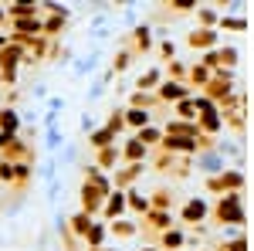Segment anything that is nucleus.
Returning a JSON list of instances; mask_svg holds the SVG:
<instances>
[{"instance_id": "1", "label": "nucleus", "mask_w": 254, "mask_h": 251, "mask_svg": "<svg viewBox=\"0 0 254 251\" xmlns=\"http://www.w3.org/2000/svg\"><path fill=\"white\" fill-rule=\"evenodd\" d=\"M217 224H234V228H241L244 224V207H241V193H224L220 200H217Z\"/></svg>"}, {"instance_id": "2", "label": "nucleus", "mask_w": 254, "mask_h": 251, "mask_svg": "<svg viewBox=\"0 0 254 251\" xmlns=\"http://www.w3.org/2000/svg\"><path fill=\"white\" fill-rule=\"evenodd\" d=\"M207 214H210V204H207L203 197H190V200L183 204V211H180V221L190 224V228H196L200 221H207Z\"/></svg>"}, {"instance_id": "3", "label": "nucleus", "mask_w": 254, "mask_h": 251, "mask_svg": "<svg viewBox=\"0 0 254 251\" xmlns=\"http://www.w3.org/2000/svg\"><path fill=\"white\" fill-rule=\"evenodd\" d=\"M244 187V173L241 170H224L220 176H210L207 180V190H231V193H241Z\"/></svg>"}, {"instance_id": "4", "label": "nucleus", "mask_w": 254, "mask_h": 251, "mask_svg": "<svg viewBox=\"0 0 254 251\" xmlns=\"http://www.w3.org/2000/svg\"><path fill=\"white\" fill-rule=\"evenodd\" d=\"M156 98L159 102H183V98H193V88L190 85H180V82H163L159 85V92H156Z\"/></svg>"}, {"instance_id": "5", "label": "nucleus", "mask_w": 254, "mask_h": 251, "mask_svg": "<svg viewBox=\"0 0 254 251\" xmlns=\"http://www.w3.org/2000/svg\"><path fill=\"white\" fill-rule=\"evenodd\" d=\"M159 82H163V68L153 65V68H146V72L136 78V92H153V88H159Z\"/></svg>"}, {"instance_id": "6", "label": "nucleus", "mask_w": 254, "mask_h": 251, "mask_svg": "<svg viewBox=\"0 0 254 251\" xmlns=\"http://www.w3.org/2000/svg\"><path fill=\"white\" fill-rule=\"evenodd\" d=\"M0 133H3V136H17L20 133L17 109H10V105H3V109H0Z\"/></svg>"}, {"instance_id": "7", "label": "nucleus", "mask_w": 254, "mask_h": 251, "mask_svg": "<svg viewBox=\"0 0 254 251\" xmlns=\"http://www.w3.org/2000/svg\"><path fill=\"white\" fill-rule=\"evenodd\" d=\"M149 48H153V34H149V27H146V24H136V27H132V55H142V51H149Z\"/></svg>"}, {"instance_id": "8", "label": "nucleus", "mask_w": 254, "mask_h": 251, "mask_svg": "<svg viewBox=\"0 0 254 251\" xmlns=\"http://www.w3.org/2000/svg\"><path fill=\"white\" fill-rule=\"evenodd\" d=\"M183 245H187V234L180 228H170V231L159 234V251H180Z\"/></svg>"}, {"instance_id": "9", "label": "nucleus", "mask_w": 254, "mask_h": 251, "mask_svg": "<svg viewBox=\"0 0 254 251\" xmlns=\"http://www.w3.org/2000/svg\"><path fill=\"white\" fill-rule=\"evenodd\" d=\"M187 44L190 48H214L217 44V31H207V27H196L187 34Z\"/></svg>"}, {"instance_id": "10", "label": "nucleus", "mask_w": 254, "mask_h": 251, "mask_svg": "<svg viewBox=\"0 0 254 251\" xmlns=\"http://www.w3.org/2000/svg\"><path fill=\"white\" fill-rule=\"evenodd\" d=\"M166 136H187V139H196L200 129H196V122H183V119H176V122H166Z\"/></svg>"}, {"instance_id": "11", "label": "nucleus", "mask_w": 254, "mask_h": 251, "mask_svg": "<svg viewBox=\"0 0 254 251\" xmlns=\"http://www.w3.org/2000/svg\"><path fill=\"white\" fill-rule=\"evenodd\" d=\"M122 211H126V193L112 190L105 197V204H102V214H105V217H116V214H122Z\"/></svg>"}, {"instance_id": "12", "label": "nucleus", "mask_w": 254, "mask_h": 251, "mask_svg": "<svg viewBox=\"0 0 254 251\" xmlns=\"http://www.w3.org/2000/svg\"><path fill=\"white\" fill-rule=\"evenodd\" d=\"M88 146H92V150H105V146H116V133L102 126V129H95V133L88 136Z\"/></svg>"}, {"instance_id": "13", "label": "nucleus", "mask_w": 254, "mask_h": 251, "mask_svg": "<svg viewBox=\"0 0 254 251\" xmlns=\"http://www.w3.org/2000/svg\"><path fill=\"white\" fill-rule=\"evenodd\" d=\"M170 224H173V221H170V211H149V217H146V228H149V231H170Z\"/></svg>"}, {"instance_id": "14", "label": "nucleus", "mask_w": 254, "mask_h": 251, "mask_svg": "<svg viewBox=\"0 0 254 251\" xmlns=\"http://www.w3.org/2000/svg\"><path fill=\"white\" fill-rule=\"evenodd\" d=\"M98 58H102V51H92V55L78 58V61H75V78H81V75H92V72L98 68Z\"/></svg>"}, {"instance_id": "15", "label": "nucleus", "mask_w": 254, "mask_h": 251, "mask_svg": "<svg viewBox=\"0 0 254 251\" xmlns=\"http://www.w3.org/2000/svg\"><path fill=\"white\" fill-rule=\"evenodd\" d=\"M132 139H136V143H142V146L149 150V146L163 143V129H156V126H146V129H139V133L132 136Z\"/></svg>"}, {"instance_id": "16", "label": "nucleus", "mask_w": 254, "mask_h": 251, "mask_svg": "<svg viewBox=\"0 0 254 251\" xmlns=\"http://www.w3.org/2000/svg\"><path fill=\"white\" fill-rule=\"evenodd\" d=\"M149 112H146V109H126V126H132V129H146V126H149Z\"/></svg>"}, {"instance_id": "17", "label": "nucleus", "mask_w": 254, "mask_h": 251, "mask_svg": "<svg viewBox=\"0 0 254 251\" xmlns=\"http://www.w3.org/2000/svg\"><path fill=\"white\" fill-rule=\"evenodd\" d=\"M10 20H24V17H38V3H14L3 10Z\"/></svg>"}, {"instance_id": "18", "label": "nucleus", "mask_w": 254, "mask_h": 251, "mask_svg": "<svg viewBox=\"0 0 254 251\" xmlns=\"http://www.w3.org/2000/svg\"><path fill=\"white\" fill-rule=\"evenodd\" d=\"M224 126V116L220 112H207V116H196V129H203V133H217Z\"/></svg>"}, {"instance_id": "19", "label": "nucleus", "mask_w": 254, "mask_h": 251, "mask_svg": "<svg viewBox=\"0 0 254 251\" xmlns=\"http://www.w3.org/2000/svg\"><path fill=\"white\" fill-rule=\"evenodd\" d=\"M153 105H159V98L156 95H149V92H132L129 95V109H153Z\"/></svg>"}, {"instance_id": "20", "label": "nucleus", "mask_w": 254, "mask_h": 251, "mask_svg": "<svg viewBox=\"0 0 254 251\" xmlns=\"http://www.w3.org/2000/svg\"><path fill=\"white\" fill-rule=\"evenodd\" d=\"M132 61H136L132 48H122V51L116 55V61H112V68H109V72H112V75H122V72H126V68H129Z\"/></svg>"}, {"instance_id": "21", "label": "nucleus", "mask_w": 254, "mask_h": 251, "mask_svg": "<svg viewBox=\"0 0 254 251\" xmlns=\"http://www.w3.org/2000/svg\"><path fill=\"white\" fill-rule=\"evenodd\" d=\"M102 241H105V224L102 221H92V228L85 234V245L88 248H102Z\"/></svg>"}, {"instance_id": "22", "label": "nucleus", "mask_w": 254, "mask_h": 251, "mask_svg": "<svg viewBox=\"0 0 254 251\" xmlns=\"http://www.w3.org/2000/svg\"><path fill=\"white\" fill-rule=\"evenodd\" d=\"M119 160V150L116 146H105V150H98L95 153V163L92 167H102V170H112V163Z\"/></svg>"}, {"instance_id": "23", "label": "nucleus", "mask_w": 254, "mask_h": 251, "mask_svg": "<svg viewBox=\"0 0 254 251\" xmlns=\"http://www.w3.org/2000/svg\"><path fill=\"white\" fill-rule=\"evenodd\" d=\"M68 221H71V224H68V231L81 234V238H85V234H88V228H92V217H88L85 211H78L75 217H68Z\"/></svg>"}, {"instance_id": "24", "label": "nucleus", "mask_w": 254, "mask_h": 251, "mask_svg": "<svg viewBox=\"0 0 254 251\" xmlns=\"http://www.w3.org/2000/svg\"><path fill=\"white\" fill-rule=\"evenodd\" d=\"M207 82H210V72L203 68V65H193L190 68V75H187V85H200V92L207 88Z\"/></svg>"}, {"instance_id": "25", "label": "nucleus", "mask_w": 254, "mask_h": 251, "mask_svg": "<svg viewBox=\"0 0 254 251\" xmlns=\"http://www.w3.org/2000/svg\"><path fill=\"white\" fill-rule=\"evenodd\" d=\"M146 156H149V150H146L142 143H136V139L126 143V160H129V163H142Z\"/></svg>"}, {"instance_id": "26", "label": "nucleus", "mask_w": 254, "mask_h": 251, "mask_svg": "<svg viewBox=\"0 0 254 251\" xmlns=\"http://www.w3.org/2000/svg\"><path fill=\"white\" fill-rule=\"evenodd\" d=\"M139 173H142V163H129L126 170H119V173H116V183H119V187H129Z\"/></svg>"}, {"instance_id": "27", "label": "nucleus", "mask_w": 254, "mask_h": 251, "mask_svg": "<svg viewBox=\"0 0 254 251\" xmlns=\"http://www.w3.org/2000/svg\"><path fill=\"white\" fill-rule=\"evenodd\" d=\"M196 20L207 27V31H214L217 27V20H220V14H217L214 7H196Z\"/></svg>"}, {"instance_id": "28", "label": "nucleus", "mask_w": 254, "mask_h": 251, "mask_svg": "<svg viewBox=\"0 0 254 251\" xmlns=\"http://www.w3.org/2000/svg\"><path fill=\"white\" fill-rule=\"evenodd\" d=\"M109 231L116 234V238H132V234L139 231V224H136V221H112Z\"/></svg>"}, {"instance_id": "29", "label": "nucleus", "mask_w": 254, "mask_h": 251, "mask_svg": "<svg viewBox=\"0 0 254 251\" xmlns=\"http://www.w3.org/2000/svg\"><path fill=\"white\" fill-rule=\"evenodd\" d=\"M44 146H48L51 153H58L61 146H64V133H61L58 126H51V129H48V136H44Z\"/></svg>"}, {"instance_id": "30", "label": "nucleus", "mask_w": 254, "mask_h": 251, "mask_svg": "<svg viewBox=\"0 0 254 251\" xmlns=\"http://www.w3.org/2000/svg\"><path fill=\"white\" fill-rule=\"evenodd\" d=\"M126 207H132V211H139V214H146L153 204L146 200V197H139V190H129L126 193Z\"/></svg>"}, {"instance_id": "31", "label": "nucleus", "mask_w": 254, "mask_h": 251, "mask_svg": "<svg viewBox=\"0 0 254 251\" xmlns=\"http://www.w3.org/2000/svg\"><path fill=\"white\" fill-rule=\"evenodd\" d=\"M109 82H112V72H105L102 78H95V85L88 88V102H95V98L105 95V88H109Z\"/></svg>"}, {"instance_id": "32", "label": "nucleus", "mask_w": 254, "mask_h": 251, "mask_svg": "<svg viewBox=\"0 0 254 251\" xmlns=\"http://www.w3.org/2000/svg\"><path fill=\"white\" fill-rule=\"evenodd\" d=\"M196 163H200L203 173H217V170H224V160H220V156H210V153H203Z\"/></svg>"}, {"instance_id": "33", "label": "nucleus", "mask_w": 254, "mask_h": 251, "mask_svg": "<svg viewBox=\"0 0 254 251\" xmlns=\"http://www.w3.org/2000/svg\"><path fill=\"white\" fill-rule=\"evenodd\" d=\"M176 116L183 119V122H193V119H196V105H193V98H183V102H176Z\"/></svg>"}, {"instance_id": "34", "label": "nucleus", "mask_w": 254, "mask_h": 251, "mask_svg": "<svg viewBox=\"0 0 254 251\" xmlns=\"http://www.w3.org/2000/svg\"><path fill=\"white\" fill-rule=\"evenodd\" d=\"M64 20H68V17H48L44 24H41V34H48V38L61 34V31H64Z\"/></svg>"}, {"instance_id": "35", "label": "nucleus", "mask_w": 254, "mask_h": 251, "mask_svg": "<svg viewBox=\"0 0 254 251\" xmlns=\"http://www.w3.org/2000/svg\"><path fill=\"white\" fill-rule=\"evenodd\" d=\"M217 27H231V31H244V27H248V20H244V17H234V14H220V20H217Z\"/></svg>"}, {"instance_id": "36", "label": "nucleus", "mask_w": 254, "mask_h": 251, "mask_svg": "<svg viewBox=\"0 0 254 251\" xmlns=\"http://www.w3.org/2000/svg\"><path fill=\"white\" fill-rule=\"evenodd\" d=\"M55 167H58L55 160H44V163H41L38 176H41V180H44V183H51V180H58V170H55Z\"/></svg>"}, {"instance_id": "37", "label": "nucleus", "mask_w": 254, "mask_h": 251, "mask_svg": "<svg viewBox=\"0 0 254 251\" xmlns=\"http://www.w3.org/2000/svg\"><path fill=\"white\" fill-rule=\"evenodd\" d=\"M217 58H220V68H224V65H227V68H234V65H237V48H231V44H227V48H220V51H217Z\"/></svg>"}, {"instance_id": "38", "label": "nucleus", "mask_w": 254, "mask_h": 251, "mask_svg": "<svg viewBox=\"0 0 254 251\" xmlns=\"http://www.w3.org/2000/svg\"><path fill=\"white\" fill-rule=\"evenodd\" d=\"M149 204H156V211L173 207V190H156V200H149Z\"/></svg>"}, {"instance_id": "39", "label": "nucleus", "mask_w": 254, "mask_h": 251, "mask_svg": "<svg viewBox=\"0 0 254 251\" xmlns=\"http://www.w3.org/2000/svg\"><path fill=\"white\" fill-rule=\"evenodd\" d=\"M105 129H112V133H119V129H126V112H119V109H112V116H109V122H105Z\"/></svg>"}, {"instance_id": "40", "label": "nucleus", "mask_w": 254, "mask_h": 251, "mask_svg": "<svg viewBox=\"0 0 254 251\" xmlns=\"http://www.w3.org/2000/svg\"><path fill=\"white\" fill-rule=\"evenodd\" d=\"M159 55H163V61H173V55H176V44L170 38H159Z\"/></svg>"}, {"instance_id": "41", "label": "nucleus", "mask_w": 254, "mask_h": 251, "mask_svg": "<svg viewBox=\"0 0 254 251\" xmlns=\"http://www.w3.org/2000/svg\"><path fill=\"white\" fill-rule=\"evenodd\" d=\"M58 190H61V180H51V183H48V193H44L48 207H55V204H58Z\"/></svg>"}, {"instance_id": "42", "label": "nucleus", "mask_w": 254, "mask_h": 251, "mask_svg": "<svg viewBox=\"0 0 254 251\" xmlns=\"http://www.w3.org/2000/svg\"><path fill=\"white\" fill-rule=\"evenodd\" d=\"M217 153H220V156H237V153H241V146H237V143H227V139H220V143H217Z\"/></svg>"}, {"instance_id": "43", "label": "nucleus", "mask_w": 254, "mask_h": 251, "mask_svg": "<svg viewBox=\"0 0 254 251\" xmlns=\"http://www.w3.org/2000/svg\"><path fill=\"white\" fill-rule=\"evenodd\" d=\"M48 112H51V116L64 112V98H58V95H48Z\"/></svg>"}, {"instance_id": "44", "label": "nucleus", "mask_w": 254, "mask_h": 251, "mask_svg": "<svg viewBox=\"0 0 254 251\" xmlns=\"http://www.w3.org/2000/svg\"><path fill=\"white\" fill-rule=\"evenodd\" d=\"M187 10H196L193 0H173V14H187Z\"/></svg>"}, {"instance_id": "45", "label": "nucleus", "mask_w": 254, "mask_h": 251, "mask_svg": "<svg viewBox=\"0 0 254 251\" xmlns=\"http://www.w3.org/2000/svg\"><path fill=\"white\" fill-rule=\"evenodd\" d=\"M75 156H78L75 146H64V150H61V163H75Z\"/></svg>"}, {"instance_id": "46", "label": "nucleus", "mask_w": 254, "mask_h": 251, "mask_svg": "<svg viewBox=\"0 0 254 251\" xmlns=\"http://www.w3.org/2000/svg\"><path fill=\"white\" fill-rule=\"evenodd\" d=\"M92 126H95V119L85 112V116H81V122H78V129H81V133H92Z\"/></svg>"}, {"instance_id": "47", "label": "nucleus", "mask_w": 254, "mask_h": 251, "mask_svg": "<svg viewBox=\"0 0 254 251\" xmlns=\"http://www.w3.org/2000/svg\"><path fill=\"white\" fill-rule=\"evenodd\" d=\"M31 95L38 98V102H44V98H48V85H34V88H31Z\"/></svg>"}, {"instance_id": "48", "label": "nucleus", "mask_w": 254, "mask_h": 251, "mask_svg": "<svg viewBox=\"0 0 254 251\" xmlns=\"http://www.w3.org/2000/svg\"><path fill=\"white\" fill-rule=\"evenodd\" d=\"M7 41H10V34H7V31H0V51L7 48Z\"/></svg>"}, {"instance_id": "49", "label": "nucleus", "mask_w": 254, "mask_h": 251, "mask_svg": "<svg viewBox=\"0 0 254 251\" xmlns=\"http://www.w3.org/2000/svg\"><path fill=\"white\" fill-rule=\"evenodd\" d=\"M0 20H7V14H3V10H0Z\"/></svg>"}, {"instance_id": "50", "label": "nucleus", "mask_w": 254, "mask_h": 251, "mask_svg": "<svg viewBox=\"0 0 254 251\" xmlns=\"http://www.w3.org/2000/svg\"><path fill=\"white\" fill-rule=\"evenodd\" d=\"M142 251H159V248H142Z\"/></svg>"}, {"instance_id": "51", "label": "nucleus", "mask_w": 254, "mask_h": 251, "mask_svg": "<svg viewBox=\"0 0 254 251\" xmlns=\"http://www.w3.org/2000/svg\"><path fill=\"white\" fill-rule=\"evenodd\" d=\"M0 82H3V78H0Z\"/></svg>"}]
</instances>
